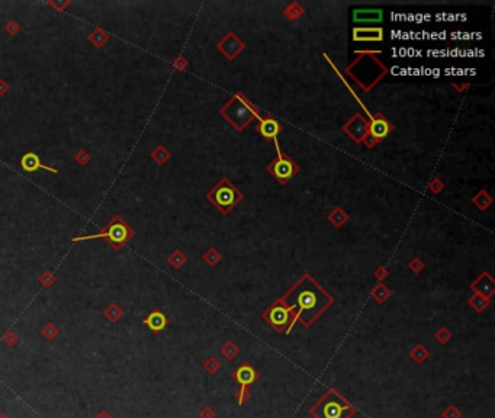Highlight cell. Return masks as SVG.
Masks as SVG:
<instances>
[{
    "instance_id": "1",
    "label": "cell",
    "mask_w": 495,
    "mask_h": 418,
    "mask_svg": "<svg viewBox=\"0 0 495 418\" xmlns=\"http://www.w3.org/2000/svg\"><path fill=\"white\" fill-rule=\"evenodd\" d=\"M311 280H313L311 275H305L292 287V290L298 292L296 302H293V305L299 307V310H298V313H295L292 324H290L289 330L286 331V334L290 333V330L295 327L296 321L301 318L302 314L307 313V315H308V318L305 321V327H310L319 315L334 302V299L319 286L315 280L313 282V287H310L308 285H311Z\"/></svg>"
},
{
    "instance_id": "2",
    "label": "cell",
    "mask_w": 495,
    "mask_h": 418,
    "mask_svg": "<svg viewBox=\"0 0 495 418\" xmlns=\"http://www.w3.org/2000/svg\"><path fill=\"white\" fill-rule=\"evenodd\" d=\"M219 113L237 132H243L253 119H261L260 109L250 102L243 92H237L227 104L219 109Z\"/></svg>"
},
{
    "instance_id": "3",
    "label": "cell",
    "mask_w": 495,
    "mask_h": 418,
    "mask_svg": "<svg viewBox=\"0 0 495 418\" xmlns=\"http://www.w3.org/2000/svg\"><path fill=\"white\" fill-rule=\"evenodd\" d=\"M207 199L222 215H228L244 199V195L243 192L237 189V186L231 180H228L227 177H222L207 193Z\"/></svg>"
},
{
    "instance_id": "4",
    "label": "cell",
    "mask_w": 495,
    "mask_h": 418,
    "mask_svg": "<svg viewBox=\"0 0 495 418\" xmlns=\"http://www.w3.org/2000/svg\"><path fill=\"white\" fill-rule=\"evenodd\" d=\"M314 408L322 411L319 414H313L315 418H350L354 414L353 407L334 389H330L328 393L314 405Z\"/></svg>"
},
{
    "instance_id": "5",
    "label": "cell",
    "mask_w": 495,
    "mask_h": 418,
    "mask_svg": "<svg viewBox=\"0 0 495 418\" xmlns=\"http://www.w3.org/2000/svg\"><path fill=\"white\" fill-rule=\"evenodd\" d=\"M275 147H276V157L275 160L267 166V172L272 174L281 184H286L292 177H295L296 174L299 173V166L286 154L283 153L281 150V145H279V141L275 139Z\"/></svg>"
},
{
    "instance_id": "6",
    "label": "cell",
    "mask_w": 495,
    "mask_h": 418,
    "mask_svg": "<svg viewBox=\"0 0 495 418\" xmlns=\"http://www.w3.org/2000/svg\"><path fill=\"white\" fill-rule=\"evenodd\" d=\"M295 305H287L285 299H278L266 313L263 314V319H266L269 322V325L278 331V333H282V331H287L290 324H292V319L295 316Z\"/></svg>"
},
{
    "instance_id": "7",
    "label": "cell",
    "mask_w": 495,
    "mask_h": 418,
    "mask_svg": "<svg viewBox=\"0 0 495 418\" xmlns=\"http://www.w3.org/2000/svg\"><path fill=\"white\" fill-rule=\"evenodd\" d=\"M107 238L112 244H124L128 237H130V231L128 228L122 224V222H113L109 225L107 231L99 233V234H93V235H83V237H76L73 238V241H84V240H92V238Z\"/></svg>"
},
{
    "instance_id": "8",
    "label": "cell",
    "mask_w": 495,
    "mask_h": 418,
    "mask_svg": "<svg viewBox=\"0 0 495 418\" xmlns=\"http://www.w3.org/2000/svg\"><path fill=\"white\" fill-rule=\"evenodd\" d=\"M343 132H346L353 142L360 144L369 135V122L362 113H356L343 125Z\"/></svg>"
},
{
    "instance_id": "9",
    "label": "cell",
    "mask_w": 495,
    "mask_h": 418,
    "mask_svg": "<svg viewBox=\"0 0 495 418\" xmlns=\"http://www.w3.org/2000/svg\"><path fill=\"white\" fill-rule=\"evenodd\" d=\"M392 131H393V125L382 113L378 112L376 115L372 116V119L369 122V137L373 139L376 144L382 142Z\"/></svg>"
},
{
    "instance_id": "10",
    "label": "cell",
    "mask_w": 495,
    "mask_h": 418,
    "mask_svg": "<svg viewBox=\"0 0 495 418\" xmlns=\"http://www.w3.org/2000/svg\"><path fill=\"white\" fill-rule=\"evenodd\" d=\"M218 50L230 60H235L237 55H240V52H243L246 50V44L234 34V32H228L225 35L219 42H218Z\"/></svg>"
},
{
    "instance_id": "11",
    "label": "cell",
    "mask_w": 495,
    "mask_h": 418,
    "mask_svg": "<svg viewBox=\"0 0 495 418\" xmlns=\"http://www.w3.org/2000/svg\"><path fill=\"white\" fill-rule=\"evenodd\" d=\"M257 132L267 141H275L278 139V135L283 131L282 124H279L275 118L272 116H266L259 119V124L256 127Z\"/></svg>"
},
{
    "instance_id": "12",
    "label": "cell",
    "mask_w": 495,
    "mask_h": 418,
    "mask_svg": "<svg viewBox=\"0 0 495 418\" xmlns=\"http://www.w3.org/2000/svg\"><path fill=\"white\" fill-rule=\"evenodd\" d=\"M356 42H381L384 41V29L379 26H356L353 29Z\"/></svg>"
},
{
    "instance_id": "13",
    "label": "cell",
    "mask_w": 495,
    "mask_h": 418,
    "mask_svg": "<svg viewBox=\"0 0 495 418\" xmlns=\"http://www.w3.org/2000/svg\"><path fill=\"white\" fill-rule=\"evenodd\" d=\"M470 289L473 290V293H479V295L491 299V296L494 295L495 292L494 279L488 272H484L473 283H470Z\"/></svg>"
},
{
    "instance_id": "14",
    "label": "cell",
    "mask_w": 495,
    "mask_h": 418,
    "mask_svg": "<svg viewBox=\"0 0 495 418\" xmlns=\"http://www.w3.org/2000/svg\"><path fill=\"white\" fill-rule=\"evenodd\" d=\"M233 378L240 383V386H250L251 383H254L259 378H260V373L248 363V362H244L234 373H233Z\"/></svg>"
},
{
    "instance_id": "15",
    "label": "cell",
    "mask_w": 495,
    "mask_h": 418,
    "mask_svg": "<svg viewBox=\"0 0 495 418\" xmlns=\"http://www.w3.org/2000/svg\"><path fill=\"white\" fill-rule=\"evenodd\" d=\"M382 9H354L353 21L356 24H379L382 22Z\"/></svg>"
},
{
    "instance_id": "16",
    "label": "cell",
    "mask_w": 495,
    "mask_h": 418,
    "mask_svg": "<svg viewBox=\"0 0 495 418\" xmlns=\"http://www.w3.org/2000/svg\"><path fill=\"white\" fill-rule=\"evenodd\" d=\"M142 324L147 325L153 333H160L167 327L169 319L160 310H154L153 313L148 314V316H145L142 319Z\"/></svg>"
},
{
    "instance_id": "17",
    "label": "cell",
    "mask_w": 495,
    "mask_h": 418,
    "mask_svg": "<svg viewBox=\"0 0 495 418\" xmlns=\"http://www.w3.org/2000/svg\"><path fill=\"white\" fill-rule=\"evenodd\" d=\"M21 164H22V169H24L25 172H28V173H34V172H36L38 169H44V170H48V172H51V173L54 174L58 173L57 169L44 166V164L41 163L39 157L36 156L35 153H28V154H25V156L22 157V160H21Z\"/></svg>"
},
{
    "instance_id": "18",
    "label": "cell",
    "mask_w": 495,
    "mask_h": 418,
    "mask_svg": "<svg viewBox=\"0 0 495 418\" xmlns=\"http://www.w3.org/2000/svg\"><path fill=\"white\" fill-rule=\"evenodd\" d=\"M349 218H350L349 213H347L343 208H340V207L334 208L330 213H328V221H330L336 228L343 227V225L349 221Z\"/></svg>"
},
{
    "instance_id": "19",
    "label": "cell",
    "mask_w": 495,
    "mask_h": 418,
    "mask_svg": "<svg viewBox=\"0 0 495 418\" xmlns=\"http://www.w3.org/2000/svg\"><path fill=\"white\" fill-rule=\"evenodd\" d=\"M304 13H305V9L302 7V4L301 3H298V1H292L289 6H286L285 7V10H283V16L287 19V21H298L299 18H302L304 16Z\"/></svg>"
},
{
    "instance_id": "20",
    "label": "cell",
    "mask_w": 495,
    "mask_h": 418,
    "mask_svg": "<svg viewBox=\"0 0 495 418\" xmlns=\"http://www.w3.org/2000/svg\"><path fill=\"white\" fill-rule=\"evenodd\" d=\"M391 295H392V290L389 289L388 286H385L384 283H378L370 292V296L378 304H385L388 301V298H391Z\"/></svg>"
},
{
    "instance_id": "21",
    "label": "cell",
    "mask_w": 495,
    "mask_h": 418,
    "mask_svg": "<svg viewBox=\"0 0 495 418\" xmlns=\"http://www.w3.org/2000/svg\"><path fill=\"white\" fill-rule=\"evenodd\" d=\"M410 357H411V360H414L417 365H423L425 360H428V357H430V351H428V348L424 347L423 344H416L414 347L410 350Z\"/></svg>"
},
{
    "instance_id": "22",
    "label": "cell",
    "mask_w": 495,
    "mask_h": 418,
    "mask_svg": "<svg viewBox=\"0 0 495 418\" xmlns=\"http://www.w3.org/2000/svg\"><path fill=\"white\" fill-rule=\"evenodd\" d=\"M472 204L479 209V210H485L491 204H493V198L487 190H479L473 198H472Z\"/></svg>"
},
{
    "instance_id": "23",
    "label": "cell",
    "mask_w": 495,
    "mask_h": 418,
    "mask_svg": "<svg viewBox=\"0 0 495 418\" xmlns=\"http://www.w3.org/2000/svg\"><path fill=\"white\" fill-rule=\"evenodd\" d=\"M490 304H491V299H488V298H485V296H482L479 293H473L470 296V299H469V305L476 313H484L490 307Z\"/></svg>"
},
{
    "instance_id": "24",
    "label": "cell",
    "mask_w": 495,
    "mask_h": 418,
    "mask_svg": "<svg viewBox=\"0 0 495 418\" xmlns=\"http://www.w3.org/2000/svg\"><path fill=\"white\" fill-rule=\"evenodd\" d=\"M221 354L228 359V360H234L238 354H240V347L234 343V341H227L222 347H221Z\"/></svg>"
},
{
    "instance_id": "25",
    "label": "cell",
    "mask_w": 495,
    "mask_h": 418,
    "mask_svg": "<svg viewBox=\"0 0 495 418\" xmlns=\"http://www.w3.org/2000/svg\"><path fill=\"white\" fill-rule=\"evenodd\" d=\"M434 339L440 343V344H447L452 340V331L447 330L446 327H440L436 333H434Z\"/></svg>"
},
{
    "instance_id": "26",
    "label": "cell",
    "mask_w": 495,
    "mask_h": 418,
    "mask_svg": "<svg viewBox=\"0 0 495 418\" xmlns=\"http://www.w3.org/2000/svg\"><path fill=\"white\" fill-rule=\"evenodd\" d=\"M204 369L209 373V375H215L219 369H221V362L216 359V357H208L205 362H204Z\"/></svg>"
},
{
    "instance_id": "27",
    "label": "cell",
    "mask_w": 495,
    "mask_h": 418,
    "mask_svg": "<svg viewBox=\"0 0 495 418\" xmlns=\"http://www.w3.org/2000/svg\"><path fill=\"white\" fill-rule=\"evenodd\" d=\"M204 260L209 264V266H215L216 263H219L222 260L221 253L216 248H209L205 254H204Z\"/></svg>"
},
{
    "instance_id": "28",
    "label": "cell",
    "mask_w": 495,
    "mask_h": 418,
    "mask_svg": "<svg viewBox=\"0 0 495 418\" xmlns=\"http://www.w3.org/2000/svg\"><path fill=\"white\" fill-rule=\"evenodd\" d=\"M186 261H187L186 256H184L182 251H179V250H176V251L169 257V263H170L175 269H180Z\"/></svg>"
},
{
    "instance_id": "29",
    "label": "cell",
    "mask_w": 495,
    "mask_h": 418,
    "mask_svg": "<svg viewBox=\"0 0 495 418\" xmlns=\"http://www.w3.org/2000/svg\"><path fill=\"white\" fill-rule=\"evenodd\" d=\"M248 399H251V392H250L248 386H240V389L237 392V402H238V405H244Z\"/></svg>"
},
{
    "instance_id": "30",
    "label": "cell",
    "mask_w": 495,
    "mask_h": 418,
    "mask_svg": "<svg viewBox=\"0 0 495 418\" xmlns=\"http://www.w3.org/2000/svg\"><path fill=\"white\" fill-rule=\"evenodd\" d=\"M105 316H106L109 321L115 322V321H118V319L122 316V311H121L115 304H112L106 311H105Z\"/></svg>"
},
{
    "instance_id": "31",
    "label": "cell",
    "mask_w": 495,
    "mask_h": 418,
    "mask_svg": "<svg viewBox=\"0 0 495 418\" xmlns=\"http://www.w3.org/2000/svg\"><path fill=\"white\" fill-rule=\"evenodd\" d=\"M42 336L47 339V340H54L57 336H58V330L54 324H47L44 328H42Z\"/></svg>"
},
{
    "instance_id": "32",
    "label": "cell",
    "mask_w": 495,
    "mask_h": 418,
    "mask_svg": "<svg viewBox=\"0 0 495 418\" xmlns=\"http://www.w3.org/2000/svg\"><path fill=\"white\" fill-rule=\"evenodd\" d=\"M443 418H462V413L458 410L456 405H449L443 413H442Z\"/></svg>"
},
{
    "instance_id": "33",
    "label": "cell",
    "mask_w": 495,
    "mask_h": 418,
    "mask_svg": "<svg viewBox=\"0 0 495 418\" xmlns=\"http://www.w3.org/2000/svg\"><path fill=\"white\" fill-rule=\"evenodd\" d=\"M408 267H410V270H411V272H414L416 275H418V273H421V272H423V269H424L425 266H424V263H423V260H421V259L416 257L414 260H411V261H410Z\"/></svg>"
},
{
    "instance_id": "34",
    "label": "cell",
    "mask_w": 495,
    "mask_h": 418,
    "mask_svg": "<svg viewBox=\"0 0 495 418\" xmlns=\"http://www.w3.org/2000/svg\"><path fill=\"white\" fill-rule=\"evenodd\" d=\"M428 189H430L433 193H436V195H437V193H440V192L444 189V183H443L440 179H437V177H436V179H433V180L428 183Z\"/></svg>"
},
{
    "instance_id": "35",
    "label": "cell",
    "mask_w": 495,
    "mask_h": 418,
    "mask_svg": "<svg viewBox=\"0 0 495 418\" xmlns=\"http://www.w3.org/2000/svg\"><path fill=\"white\" fill-rule=\"evenodd\" d=\"M375 278L378 279L379 280V283L381 282H384L385 279H388V276H389V272H388V269L387 267H378L376 270H375Z\"/></svg>"
},
{
    "instance_id": "36",
    "label": "cell",
    "mask_w": 495,
    "mask_h": 418,
    "mask_svg": "<svg viewBox=\"0 0 495 418\" xmlns=\"http://www.w3.org/2000/svg\"><path fill=\"white\" fill-rule=\"evenodd\" d=\"M3 341L7 344V346H15L16 343H18V336L15 334V333H7L4 337H3Z\"/></svg>"
},
{
    "instance_id": "37",
    "label": "cell",
    "mask_w": 495,
    "mask_h": 418,
    "mask_svg": "<svg viewBox=\"0 0 495 418\" xmlns=\"http://www.w3.org/2000/svg\"><path fill=\"white\" fill-rule=\"evenodd\" d=\"M199 417L201 418H215L216 417V414H215V411H213L212 407H204V408L201 410V413H199Z\"/></svg>"
},
{
    "instance_id": "38",
    "label": "cell",
    "mask_w": 495,
    "mask_h": 418,
    "mask_svg": "<svg viewBox=\"0 0 495 418\" xmlns=\"http://www.w3.org/2000/svg\"><path fill=\"white\" fill-rule=\"evenodd\" d=\"M41 282L44 283V286H50V285H51V283L54 282V278H52V276H51L50 273H45V275H44V276L41 278Z\"/></svg>"
},
{
    "instance_id": "39",
    "label": "cell",
    "mask_w": 495,
    "mask_h": 418,
    "mask_svg": "<svg viewBox=\"0 0 495 418\" xmlns=\"http://www.w3.org/2000/svg\"><path fill=\"white\" fill-rule=\"evenodd\" d=\"M452 86H453V87H455V89H456L458 92H460V93H463V92H465V90H466V89L469 87V83H465V84H462V86H458L456 83H453Z\"/></svg>"
},
{
    "instance_id": "40",
    "label": "cell",
    "mask_w": 495,
    "mask_h": 418,
    "mask_svg": "<svg viewBox=\"0 0 495 418\" xmlns=\"http://www.w3.org/2000/svg\"><path fill=\"white\" fill-rule=\"evenodd\" d=\"M96 418H113V417H112V414H110V413H107L106 410H102V411H99V413H98Z\"/></svg>"
},
{
    "instance_id": "41",
    "label": "cell",
    "mask_w": 495,
    "mask_h": 418,
    "mask_svg": "<svg viewBox=\"0 0 495 418\" xmlns=\"http://www.w3.org/2000/svg\"><path fill=\"white\" fill-rule=\"evenodd\" d=\"M0 418H4V414H3V413H0Z\"/></svg>"
}]
</instances>
